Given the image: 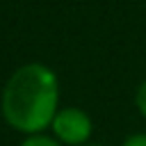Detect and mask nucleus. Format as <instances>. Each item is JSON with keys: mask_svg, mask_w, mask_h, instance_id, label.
<instances>
[{"mask_svg": "<svg viewBox=\"0 0 146 146\" xmlns=\"http://www.w3.org/2000/svg\"><path fill=\"white\" fill-rule=\"evenodd\" d=\"M59 87L55 73L43 64H25L11 73L2 91L5 121L27 135H39L55 119Z\"/></svg>", "mask_w": 146, "mask_h": 146, "instance_id": "1", "label": "nucleus"}, {"mask_svg": "<svg viewBox=\"0 0 146 146\" xmlns=\"http://www.w3.org/2000/svg\"><path fill=\"white\" fill-rule=\"evenodd\" d=\"M50 125H52L55 137L64 144H71V146L84 144L91 135V119L87 116V112H82L78 107L59 110Z\"/></svg>", "mask_w": 146, "mask_h": 146, "instance_id": "2", "label": "nucleus"}, {"mask_svg": "<svg viewBox=\"0 0 146 146\" xmlns=\"http://www.w3.org/2000/svg\"><path fill=\"white\" fill-rule=\"evenodd\" d=\"M21 146H59V141L52 137H46V135H30Z\"/></svg>", "mask_w": 146, "mask_h": 146, "instance_id": "3", "label": "nucleus"}, {"mask_svg": "<svg viewBox=\"0 0 146 146\" xmlns=\"http://www.w3.org/2000/svg\"><path fill=\"white\" fill-rule=\"evenodd\" d=\"M135 103H137V110L146 116V82L137 89V96H135Z\"/></svg>", "mask_w": 146, "mask_h": 146, "instance_id": "4", "label": "nucleus"}, {"mask_svg": "<svg viewBox=\"0 0 146 146\" xmlns=\"http://www.w3.org/2000/svg\"><path fill=\"white\" fill-rule=\"evenodd\" d=\"M123 146H146V135H132L123 141Z\"/></svg>", "mask_w": 146, "mask_h": 146, "instance_id": "5", "label": "nucleus"}]
</instances>
